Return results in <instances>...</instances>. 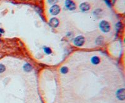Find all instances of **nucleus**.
I'll use <instances>...</instances> for the list:
<instances>
[{"label": "nucleus", "mask_w": 125, "mask_h": 103, "mask_svg": "<svg viewBox=\"0 0 125 103\" xmlns=\"http://www.w3.org/2000/svg\"><path fill=\"white\" fill-rule=\"evenodd\" d=\"M6 70V67L3 64H0V73H3Z\"/></svg>", "instance_id": "obj_13"}, {"label": "nucleus", "mask_w": 125, "mask_h": 103, "mask_svg": "<svg viewBox=\"0 0 125 103\" xmlns=\"http://www.w3.org/2000/svg\"><path fill=\"white\" fill-rule=\"evenodd\" d=\"M60 71L62 74H66L68 72V68L67 67H62L60 69Z\"/></svg>", "instance_id": "obj_11"}, {"label": "nucleus", "mask_w": 125, "mask_h": 103, "mask_svg": "<svg viewBox=\"0 0 125 103\" xmlns=\"http://www.w3.org/2000/svg\"><path fill=\"white\" fill-rule=\"evenodd\" d=\"M43 50L44 52L46 54H50V53H51V50L50 48H49V47H44Z\"/></svg>", "instance_id": "obj_10"}, {"label": "nucleus", "mask_w": 125, "mask_h": 103, "mask_svg": "<svg viewBox=\"0 0 125 103\" xmlns=\"http://www.w3.org/2000/svg\"><path fill=\"white\" fill-rule=\"evenodd\" d=\"M103 42V38L102 37H99L96 40V44L98 45H101Z\"/></svg>", "instance_id": "obj_12"}, {"label": "nucleus", "mask_w": 125, "mask_h": 103, "mask_svg": "<svg viewBox=\"0 0 125 103\" xmlns=\"http://www.w3.org/2000/svg\"><path fill=\"white\" fill-rule=\"evenodd\" d=\"M3 33H4V30L2 28H0V37H1Z\"/></svg>", "instance_id": "obj_16"}, {"label": "nucleus", "mask_w": 125, "mask_h": 103, "mask_svg": "<svg viewBox=\"0 0 125 103\" xmlns=\"http://www.w3.org/2000/svg\"><path fill=\"white\" fill-rule=\"evenodd\" d=\"M65 6L69 10H74L76 9V5L72 0H66Z\"/></svg>", "instance_id": "obj_4"}, {"label": "nucleus", "mask_w": 125, "mask_h": 103, "mask_svg": "<svg viewBox=\"0 0 125 103\" xmlns=\"http://www.w3.org/2000/svg\"><path fill=\"white\" fill-rule=\"evenodd\" d=\"M60 10H61V9H60L58 5H53L50 8V12L52 15H57L59 13Z\"/></svg>", "instance_id": "obj_3"}, {"label": "nucleus", "mask_w": 125, "mask_h": 103, "mask_svg": "<svg viewBox=\"0 0 125 103\" xmlns=\"http://www.w3.org/2000/svg\"><path fill=\"white\" fill-rule=\"evenodd\" d=\"M59 20H58V19L56 18H52L50 20V22H49V24H50V26L53 27V28L58 27V26L59 25Z\"/></svg>", "instance_id": "obj_5"}, {"label": "nucleus", "mask_w": 125, "mask_h": 103, "mask_svg": "<svg viewBox=\"0 0 125 103\" xmlns=\"http://www.w3.org/2000/svg\"><path fill=\"white\" fill-rule=\"evenodd\" d=\"M57 1H58V0H48L49 3H50V4H52V5L56 3Z\"/></svg>", "instance_id": "obj_14"}, {"label": "nucleus", "mask_w": 125, "mask_h": 103, "mask_svg": "<svg viewBox=\"0 0 125 103\" xmlns=\"http://www.w3.org/2000/svg\"><path fill=\"white\" fill-rule=\"evenodd\" d=\"M74 45L77 47H81L84 45V38L83 36H78L74 39Z\"/></svg>", "instance_id": "obj_2"}, {"label": "nucleus", "mask_w": 125, "mask_h": 103, "mask_svg": "<svg viewBox=\"0 0 125 103\" xmlns=\"http://www.w3.org/2000/svg\"><path fill=\"white\" fill-rule=\"evenodd\" d=\"M116 96H117V97L119 99V100H124L125 98V89H119L118 91L116 92Z\"/></svg>", "instance_id": "obj_6"}, {"label": "nucleus", "mask_w": 125, "mask_h": 103, "mask_svg": "<svg viewBox=\"0 0 125 103\" xmlns=\"http://www.w3.org/2000/svg\"><path fill=\"white\" fill-rule=\"evenodd\" d=\"M23 69L25 72H30L32 69H33V67L32 66L30 65V64H26L25 66H23Z\"/></svg>", "instance_id": "obj_9"}, {"label": "nucleus", "mask_w": 125, "mask_h": 103, "mask_svg": "<svg viewBox=\"0 0 125 103\" xmlns=\"http://www.w3.org/2000/svg\"><path fill=\"white\" fill-rule=\"evenodd\" d=\"M91 63L94 65H98L100 62V59L97 56H94L91 58Z\"/></svg>", "instance_id": "obj_8"}, {"label": "nucleus", "mask_w": 125, "mask_h": 103, "mask_svg": "<svg viewBox=\"0 0 125 103\" xmlns=\"http://www.w3.org/2000/svg\"><path fill=\"white\" fill-rule=\"evenodd\" d=\"M100 28L103 32L108 33V32L109 31V30H110L111 27H110V25H109V23L108 22H106V21H102V22H100Z\"/></svg>", "instance_id": "obj_1"}, {"label": "nucleus", "mask_w": 125, "mask_h": 103, "mask_svg": "<svg viewBox=\"0 0 125 103\" xmlns=\"http://www.w3.org/2000/svg\"><path fill=\"white\" fill-rule=\"evenodd\" d=\"M105 1H106V3L108 4V6H109V7L111 6V0H105Z\"/></svg>", "instance_id": "obj_15"}, {"label": "nucleus", "mask_w": 125, "mask_h": 103, "mask_svg": "<svg viewBox=\"0 0 125 103\" xmlns=\"http://www.w3.org/2000/svg\"><path fill=\"white\" fill-rule=\"evenodd\" d=\"M80 8L83 11H87L90 9V5L88 3H83L80 5Z\"/></svg>", "instance_id": "obj_7"}]
</instances>
